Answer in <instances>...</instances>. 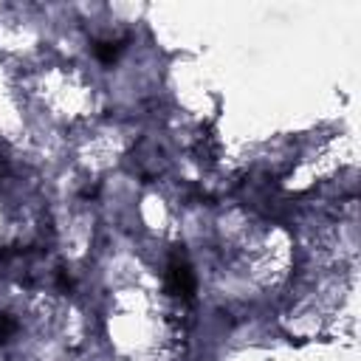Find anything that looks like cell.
I'll use <instances>...</instances> for the list:
<instances>
[{
	"label": "cell",
	"mask_w": 361,
	"mask_h": 361,
	"mask_svg": "<svg viewBox=\"0 0 361 361\" xmlns=\"http://www.w3.org/2000/svg\"><path fill=\"white\" fill-rule=\"evenodd\" d=\"M121 51H124V39H116V42H110V39H107V42H96V48H93L96 59L104 62V65H113Z\"/></svg>",
	"instance_id": "cell-2"
},
{
	"label": "cell",
	"mask_w": 361,
	"mask_h": 361,
	"mask_svg": "<svg viewBox=\"0 0 361 361\" xmlns=\"http://www.w3.org/2000/svg\"><path fill=\"white\" fill-rule=\"evenodd\" d=\"M166 288H169V293H175V296L192 299V293H195V276H192L189 262H183V259H172V262H169Z\"/></svg>",
	"instance_id": "cell-1"
},
{
	"label": "cell",
	"mask_w": 361,
	"mask_h": 361,
	"mask_svg": "<svg viewBox=\"0 0 361 361\" xmlns=\"http://www.w3.org/2000/svg\"><path fill=\"white\" fill-rule=\"evenodd\" d=\"M14 330H17V322L3 313V316H0V341H8V338L14 336Z\"/></svg>",
	"instance_id": "cell-3"
}]
</instances>
